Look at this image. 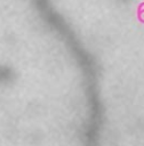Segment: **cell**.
Masks as SVG:
<instances>
[{
    "instance_id": "cell-1",
    "label": "cell",
    "mask_w": 144,
    "mask_h": 146,
    "mask_svg": "<svg viewBox=\"0 0 144 146\" xmlns=\"http://www.w3.org/2000/svg\"><path fill=\"white\" fill-rule=\"evenodd\" d=\"M56 38L64 44L79 70L88 108V128L99 129L104 110L101 97V72L98 64L71 25L62 27Z\"/></svg>"
}]
</instances>
